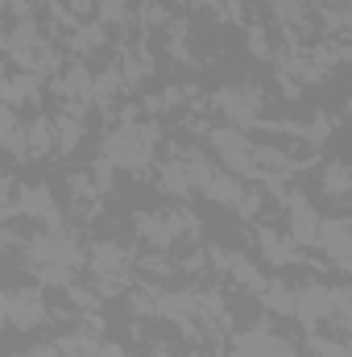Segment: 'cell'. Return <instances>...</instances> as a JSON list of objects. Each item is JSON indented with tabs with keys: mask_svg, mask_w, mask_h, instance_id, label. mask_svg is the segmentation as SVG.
<instances>
[{
	"mask_svg": "<svg viewBox=\"0 0 352 357\" xmlns=\"http://www.w3.org/2000/svg\"><path fill=\"white\" fill-rule=\"evenodd\" d=\"M154 129H137V125H125V129H116L112 137H108V146H104V154H108V162H116V167H125V171H137V167H145L150 158H154Z\"/></svg>",
	"mask_w": 352,
	"mask_h": 357,
	"instance_id": "6da1fadb",
	"label": "cell"
},
{
	"mask_svg": "<svg viewBox=\"0 0 352 357\" xmlns=\"http://www.w3.org/2000/svg\"><path fill=\"white\" fill-rule=\"evenodd\" d=\"M0 320L13 328H38L46 320V303L38 291H0Z\"/></svg>",
	"mask_w": 352,
	"mask_h": 357,
	"instance_id": "7a4b0ae2",
	"label": "cell"
},
{
	"mask_svg": "<svg viewBox=\"0 0 352 357\" xmlns=\"http://www.w3.org/2000/svg\"><path fill=\"white\" fill-rule=\"evenodd\" d=\"M46 42H42V33H38V25L33 21H21L17 29H13V38H8V54L29 71V67H50L54 63V54L50 50H42Z\"/></svg>",
	"mask_w": 352,
	"mask_h": 357,
	"instance_id": "3957f363",
	"label": "cell"
},
{
	"mask_svg": "<svg viewBox=\"0 0 352 357\" xmlns=\"http://www.w3.org/2000/svg\"><path fill=\"white\" fill-rule=\"evenodd\" d=\"M315 241L336 258V266H349L352 258V241H349V216H332V220H319L315 229Z\"/></svg>",
	"mask_w": 352,
	"mask_h": 357,
	"instance_id": "277c9868",
	"label": "cell"
},
{
	"mask_svg": "<svg viewBox=\"0 0 352 357\" xmlns=\"http://www.w3.org/2000/svg\"><path fill=\"white\" fill-rule=\"evenodd\" d=\"M211 146L220 150V158H224L232 171H249V167H253V146L245 142L241 129H216V133H211Z\"/></svg>",
	"mask_w": 352,
	"mask_h": 357,
	"instance_id": "5b68a950",
	"label": "cell"
},
{
	"mask_svg": "<svg viewBox=\"0 0 352 357\" xmlns=\"http://www.w3.org/2000/svg\"><path fill=\"white\" fill-rule=\"evenodd\" d=\"M290 312H294V316H303L307 324L328 320V316H332V291H328V287H319V282H311V287H303V291L294 295Z\"/></svg>",
	"mask_w": 352,
	"mask_h": 357,
	"instance_id": "8992f818",
	"label": "cell"
},
{
	"mask_svg": "<svg viewBox=\"0 0 352 357\" xmlns=\"http://www.w3.org/2000/svg\"><path fill=\"white\" fill-rule=\"evenodd\" d=\"M17 212L42 216L50 229H58V212H54V199H50L46 187H21V195H17Z\"/></svg>",
	"mask_w": 352,
	"mask_h": 357,
	"instance_id": "52a82bcc",
	"label": "cell"
},
{
	"mask_svg": "<svg viewBox=\"0 0 352 357\" xmlns=\"http://www.w3.org/2000/svg\"><path fill=\"white\" fill-rule=\"evenodd\" d=\"M282 354H286V345H282L278 337H269L265 328L245 333V337L237 341V349H232V357H282Z\"/></svg>",
	"mask_w": 352,
	"mask_h": 357,
	"instance_id": "ba28073f",
	"label": "cell"
},
{
	"mask_svg": "<svg viewBox=\"0 0 352 357\" xmlns=\"http://www.w3.org/2000/svg\"><path fill=\"white\" fill-rule=\"evenodd\" d=\"M91 270L99 274V278H112V274H125V254H120V245H112V241H99L95 250H91Z\"/></svg>",
	"mask_w": 352,
	"mask_h": 357,
	"instance_id": "9c48e42d",
	"label": "cell"
},
{
	"mask_svg": "<svg viewBox=\"0 0 352 357\" xmlns=\"http://www.w3.org/2000/svg\"><path fill=\"white\" fill-rule=\"evenodd\" d=\"M290 204H294V241L311 245V241H315V229H319V212H315L303 195H290Z\"/></svg>",
	"mask_w": 352,
	"mask_h": 357,
	"instance_id": "30bf717a",
	"label": "cell"
},
{
	"mask_svg": "<svg viewBox=\"0 0 352 357\" xmlns=\"http://www.w3.org/2000/svg\"><path fill=\"white\" fill-rule=\"evenodd\" d=\"M220 108H224L237 125H253V121H257V112H253V108H257V100H249L245 91H237V88L220 91Z\"/></svg>",
	"mask_w": 352,
	"mask_h": 357,
	"instance_id": "8fae6325",
	"label": "cell"
},
{
	"mask_svg": "<svg viewBox=\"0 0 352 357\" xmlns=\"http://www.w3.org/2000/svg\"><path fill=\"white\" fill-rule=\"evenodd\" d=\"M0 96H4V104H8V108H13V104H21V100H33V96H38V75H33V71H25V75H4Z\"/></svg>",
	"mask_w": 352,
	"mask_h": 357,
	"instance_id": "7c38bea8",
	"label": "cell"
},
{
	"mask_svg": "<svg viewBox=\"0 0 352 357\" xmlns=\"http://www.w3.org/2000/svg\"><path fill=\"white\" fill-rule=\"evenodd\" d=\"M211 199H220V204H241V183L232 175H220V171H211L207 178V187H203Z\"/></svg>",
	"mask_w": 352,
	"mask_h": 357,
	"instance_id": "4fadbf2b",
	"label": "cell"
},
{
	"mask_svg": "<svg viewBox=\"0 0 352 357\" xmlns=\"http://www.w3.org/2000/svg\"><path fill=\"white\" fill-rule=\"evenodd\" d=\"M25 146H29L25 154H46V150H50V121H46V116L29 125V133H25Z\"/></svg>",
	"mask_w": 352,
	"mask_h": 357,
	"instance_id": "5bb4252c",
	"label": "cell"
},
{
	"mask_svg": "<svg viewBox=\"0 0 352 357\" xmlns=\"http://www.w3.org/2000/svg\"><path fill=\"white\" fill-rule=\"evenodd\" d=\"M349 187H352V178H349V167H344V162H332V167L323 171V191H328V195H344Z\"/></svg>",
	"mask_w": 352,
	"mask_h": 357,
	"instance_id": "9a60e30c",
	"label": "cell"
},
{
	"mask_svg": "<svg viewBox=\"0 0 352 357\" xmlns=\"http://www.w3.org/2000/svg\"><path fill=\"white\" fill-rule=\"evenodd\" d=\"M265 303H269L273 312H290V303H294V291H286V282H282V278H273V282L265 287Z\"/></svg>",
	"mask_w": 352,
	"mask_h": 357,
	"instance_id": "2e32d148",
	"label": "cell"
},
{
	"mask_svg": "<svg viewBox=\"0 0 352 357\" xmlns=\"http://www.w3.org/2000/svg\"><path fill=\"white\" fill-rule=\"evenodd\" d=\"M311 354L315 357H349V345L328 341V337H311Z\"/></svg>",
	"mask_w": 352,
	"mask_h": 357,
	"instance_id": "e0dca14e",
	"label": "cell"
},
{
	"mask_svg": "<svg viewBox=\"0 0 352 357\" xmlns=\"http://www.w3.org/2000/svg\"><path fill=\"white\" fill-rule=\"evenodd\" d=\"M129 0H104V21H125Z\"/></svg>",
	"mask_w": 352,
	"mask_h": 357,
	"instance_id": "ac0fdd59",
	"label": "cell"
},
{
	"mask_svg": "<svg viewBox=\"0 0 352 357\" xmlns=\"http://www.w3.org/2000/svg\"><path fill=\"white\" fill-rule=\"evenodd\" d=\"M17 129V116H13V108L8 104H0V142H8V133Z\"/></svg>",
	"mask_w": 352,
	"mask_h": 357,
	"instance_id": "d6986e66",
	"label": "cell"
},
{
	"mask_svg": "<svg viewBox=\"0 0 352 357\" xmlns=\"http://www.w3.org/2000/svg\"><path fill=\"white\" fill-rule=\"evenodd\" d=\"M25 357H58V354H54V349H29Z\"/></svg>",
	"mask_w": 352,
	"mask_h": 357,
	"instance_id": "ffe728a7",
	"label": "cell"
},
{
	"mask_svg": "<svg viewBox=\"0 0 352 357\" xmlns=\"http://www.w3.org/2000/svg\"><path fill=\"white\" fill-rule=\"evenodd\" d=\"M154 357H170V354H162V349H158V354H154Z\"/></svg>",
	"mask_w": 352,
	"mask_h": 357,
	"instance_id": "44dd1931",
	"label": "cell"
}]
</instances>
